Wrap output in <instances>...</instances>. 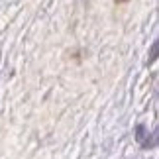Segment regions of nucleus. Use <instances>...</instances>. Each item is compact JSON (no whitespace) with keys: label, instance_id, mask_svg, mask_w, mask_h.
<instances>
[{"label":"nucleus","instance_id":"1","mask_svg":"<svg viewBox=\"0 0 159 159\" xmlns=\"http://www.w3.org/2000/svg\"><path fill=\"white\" fill-rule=\"evenodd\" d=\"M145 136H148V134H145V128L143 126H138V139L145 143Z\"/></svg>","mask_w":159,"mask_h":159},{"label":"nucleus","instance_id":"2","mask_svg":"<svg viewBox=\"0 0 159 159\" xmlns=\"http://www.w3.org/2000/svg\"><path fill=\"white\" fill-rule=\"evenodd\" d=\"M157 59V41L153 43V47H151V57H149V61H155Z\"/></svg>","mask_w":159,"mask_h":159},{"label":"nucleus","instance_id":"3","mask_svg":"<svg viewBox=\"0 0 159 159\" xmlns=\"http://www.w3.org/2000/svg\"><path fill=\"white\" fill-rule=\"evenodd\" d=\"M116 2H126V0H116Z\"/></svg>","mask_w":159,"mask_h":159}]
</instances>
